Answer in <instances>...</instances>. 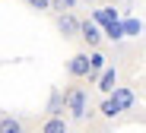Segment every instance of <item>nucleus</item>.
<instances>
[{
	"label": "nucleus",
	"mask_w": 146,
	"mask_h": 133,
	"mask_svg": "<svg viewBox=\"0 0 146 133\" xmlns=\"http://www.w3.org/2000/svg\"><path fill=\"white\" fill-rule=\"evenodd\" d=\"M64 95H67V98H64L67 117H70V120H83V117L89 114V92H86V86H70Z\"/></svg>",
	"instance_id": "obj_1"
},
{
	"label": "nucleus",
	"mask_w": 146,
	"mask_h": 133,
	"mask_svg": "<svg viewBox=\"0 0 146 133\" xmlns=\"http://www.w3.org/2000/svg\"><path fill=\"white\" fill-rule=\"evenodd\" d=\"M67 73H70V79H89L92 76V54H86V51H76L70 60H67Z\"/></svg>",
	"instance_id": "obj_2"
},
{
	"label": "nucleus",
	"mask_w": 146,
	"mask_h": 133,
	"mask_svg": "<svg viewBox=\"0 0 146 133\" xmlns=\"http://www.w3.org/2000/svg\"><path fill=\"white\" fill-rule=\"evenodd\" d=\"M57 32L64 38H76V35H83V22L76 16H70V13H60L57 16Z\"/></svg>",
	"instance_id": "obj_3"
},
{
	"label": "nucleus",
	"mask_w": 146,
	"mask_h": 133,
	"mask_svg": "<svg viewBox=\"0 0 146 133\" xmlns=\"http://www.w3.org/2000/svg\"><path fill=\"white\" fill-rule=\"evenodd\" d=\"M38 133H70V120L64 114H48L38 127Z\"/></svg>",
	"instance_id": "obj_4"
},
{
	"label": "nucleus",
	"mask_w": 146,
	"mask_h": 133,
	"mask_svg": "<svg viewBox=\"0 0 146 133\" xmlns=\"http://www.w3.org/2000/svg\"><path fill=\"white\" fill-rule=\"evenodd\" d=\"M89 48H99V41H102V35H99V29L95 25H89V22H83V35H80Z\"/></svg>",
	"instance_id": "obj_5"
},
{
	"label": "nucleus",
	"mask_w": 146,
	"mask_h": 133,
	"mask_svg": "<svg viewBox=\"0 0 146 133\" xmlns=\"http://www.w3.org/2000/svg\"><path fill=\"white\" fill-rule=\"evenodd\" d=\"M102 70H108V67H105V54H102V51H95V48H92V76H89V83H92V79L99 76Z\"/></svg>",
	"instance_id": "obj_6"
},
{
	"label": "nucleus",
	"mask_w": 146,
	"mask_h": 133,
	"mask_svg": "<svg viewBox=\"0 0 146 133\" xmlns=\"http://www.w3.org/2000/svg\"><path fill=\"white\" fill-rule=\"evenodd\" d=\"M114 79H117V73L108 67L105 70V76H102V83H99V89H102V95H111V89H114Z\"/></svg>",
	"instance_id": "obj_7"
},
{
	"label": "nucleus",
	"mask_w": 146,
	"mask_h": 133,
	"mask_svg": "<svg viewBox=\"0 0 146 133\" xmlns=\"http://www.w3.org/2000/svg\"><path fill=\"white\" fill-rule=\"evenodd\" d=\"M0 133H22V120H16V117H3L0 120Z\"/></svg>",
	"instance_id": "obj_8"
},
{
	"label": "nucleus",
	"mask_w": 146,
	"mask_h": 133,
	"mask_svg": "<svg viewBox=\"0 0 146 133\" xmlns=\"http://www.w3.org/2000/svg\"><path fill=\"white\" fill-rule=\"evenodd\" d=\"M26 3H29V10H38V13H48V10L54 7L51 0H26Z\"/></svg>",
	"instance_id": "obj_9"
},
{
	"label": "nucleus",
	"mask_w": 146,
	"mask_h": 133,
	"mask_svg": "<svg viewBox=\"0 0 146 133\" xmlns=\"http://www.w3.org/2000/svg\"><path fill=\"white\" fill-rule=\"evenodd\" d=\"M117 111H121V108H117V101H105V105H102V114H105V117H114Z\"/></svg>",
	"instance_id": "obj_10"
},
{
	"label": "nucleus",
	"mask_w": 146,
	"mask_h": 133,
	"mask_svg": "<svg viewBox=\"0 0 146 133\" xmlns=\"http://www.w3.org/2000/svg\"><path fill=\"white\" fill-rule=\"evenodd\" d=\"M54 7H57V10H67V7H73V0H57Z\"/></svg>",
	"instance_id": "obj_11"
},
{
	"label": "nucleus",
	"mask_w": 146,
	"mask_h": 133,
	"mask_svg": "<svg viewBox=\"0 0 146 133\" xmlns=\"http://www.w3.org/2000/svg\"><path fill=\"white\" fill-rule=\"evenodd\" d=\"M86 3H95V0H86Z\"/></svg>",
	"instance_id": "obj_12"
}]
</instances>
